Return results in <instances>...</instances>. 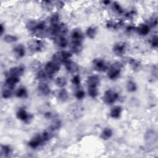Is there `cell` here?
Returning a JSON list of instances; mask_svg holds the SVG:
<instances>
[{
  "label": "cell",
  "instance_id": "obj_29",
  "mask_svg": "<svg viewBox=\"0 0 158 158\" xmlns=\"http://www.w3.org/2000/svg\"><path fill=\"white\" fill-rule=\"evenodd\" d=\"M55 83L56 86H58L60 88H63L67 85V80L66 78L63 77H58L55 80Z\"/></svg>",
  "mask_w": 158,
  "mask_h": 158
},
{
  "label": "cell",
  "instance_id": "obj_6",
  "mask_svg": "<svg viewBox=\"0 0 158 158\" xmlns=\"http://www.w3.org/2000/svg\"><path fill=\"white\" fill-rule=\"evenodd\" d=\"M93 66L94 70L98 72L108 71L110 66L103 59L96 58L93 61Z\"/></svg>",
  "mask_w": 158,
  "mask_h": 158
},
{
  "label": "cell",
  "instance_id": "obj_26",
  "mask_svg": "<svg viewBox=\"0 0 158 158\" xmlns=\"http://www.w3.org/2000/svg\"><path fill=\"white\" fill-rule=\"evenodd\" d=\"M82 50V43H71V51L74 54H79Z\"/></svg>",
  "mask_w": 158,
  "mask_h": 158
},
{
  "label": "cell",
  "instance_id": "obj_40",
  "mask_svg": "<svg viewBox=\"0 0 158 158\" xmlns=\"http://www.w3.org/2000/svg\"><path fill=\"white\" fill-rule=\"evenodd\" d=\"M157 18L156 16H154V17H152L151 19H150V21H149V25H148L150 27H157Z\"/></svg>",
  "mask_w": 158,
  "mask_h": 158
},
{
  "label": "cell",
  "instance_id": "obj_19",
  "mask_svg": "<svg viewBox=\"0 0 158 158\" xmlns=\"http://www.w3.org/2000/svg\"><path fill=\"white\" fill-rule=\"evenodd\" d=\"M20 82V77H7L4 84L7 86L14 88L16 85Z\"/></svg>",
  "mask_w": 158,
  "mask_h": 158
},
{
  "label": "cell",
  "instance_id": "obj_42",
  "mask_svg": "<svg viewBox=\"0 0 158 158\" xmlns=\"http://www.w3.org/2000/svg\"><path fill=\"white\" fill-rule=\"evenodd\" d=\"M127 32H135L136 31V27H134V26H132V25H130V26H128L127 27Z\"/></svg>",
  "mask_w": 158,
  "mask_h": 158
},
{
  "label": "cell",
  "instance_id": "obj_8",
  "mask_svg": "<svg viewBox=\"0 0 158 158\" xmlns=\"http://www.w3.org/2000/svg\"><path fill=\"white\" fill-rule=\"evenodd\" d=\"M45 143L41 134H37L34 136L29 142V146L32 149H37Z\"/></svg>",
  "mask_w": 158,
  "mask_h": 158
},
{
  "label": "cell",
  "instance_id": "obj_22",
  "mask_svg": "<svg viewBox=\"0 0 158 158\" xmlns=\"http://www.w3.org/2000/svg\"><path fill=\"white\" fill-rule=\"evenodd\" d=\"M14 88H12L5 84H4L2 88V96L5 99L10 98L13 95V91Z\"/></svg>",
  "mask_w": 158,
  "mask_h": 158
},
{
  "label": "cell",
  "instance_id": "obj_25",
  "mask_svg": "<svg viewBox=\"0 0 158 158\" xmlns=\"http://www.w3.org/2000/svg\"><path fill=\"white\" fill-rule=\"evenodd\" d=\"M16 96L19 98H26L28 96V92L25 87H20L16 92Z\"/></svg>",
  "mask_w": 158,
  "mask_h": 158
},
{
  "label": "cell",
  "instance_id": "obj_10",
  "mask_svg": "<svg viewBox=\"0 0 158 158\" xmlns=\"http://www.w3.org/2000/svg\"><path fill=\"white\" fill-rule=\"evenodd\" d=\"M25 72V67L24 66H14L10 69L7 72V77H20Z\"/></svg>",
  "mask_w": 158,
  "mask_h": 158
},
{
  "label": "cell",
  "instance_id": "obj_39",
  "mask_svg": "<svg viewBox=\"0 0 158 158\" xmlns=\"http://www.w3.org/2000/svg\"><path fill=\"white\" fill-rule=\"evenodd\" d=\"M150 44L151 45V46L152 48H156L157 47V44H158V38L157 35H154L151 40H150Z\"/></svg>",
  "mask_w": 158,
  "mask_h": 158
},
{
  "label": "cell",
  "instance_id": "obj_7",
  "mask_svg": "<svg viewBox=\"0 0 158 158\" xmlns=\"http://www.w3.org/2000/svg\"><path fill=\"white\" fill-rule=\"evenodd\" d=\"M127 44L124 41H119L116 43L113 46V52L118 56H123L126 51Z\"/></svg>",
  "mask_w": 158,
  "mask_h": 158
},
{
  "label": "cell",
  "instance_id": "obj_18",
  "mask_svg": "<svg viewBox=\"0 0 158 158\" xmlns=\"http://www.w3.org/2000/svg\"><path fill=\"white\" fill-rule=\"evenodd\" d=\"M13 154V149L7 145H2L1 146V157H8Z\"/></svg>",
  "mask_w": 158,
  "mask_h": 158
},
{
  "label": "cell",
  "instance_id": "obj_32",
  "mask_svg": "<svg viewBox=\"0 0 158 158\" xmlns=\"http://www.w3.org/2000/svg\"><path fill=\"white\" fill-rule=\"evenodd\" d=\"M49 22L51 25H57L60 24V16L58 13H55L52 14L49 19Z\"/></svg>",
  "mask_w": 158,
  "mask_h": 158
},
{
  "label": "cell",
  "instance_id": "obj_17",
  "mask_svg": "<svg viewBox=\"0 0 158 158\" xmlns=\"http://www.w3.org/2000/svg\"><path fill=\"white\" fill-rule=\"evenodd\" d=\"M54 40L56 44L61 48H65L68 45V41L65 36H58Z\"/></svg>",
  "mask_w": 158,
  "mask_h": 158
},
{
  "label": "cell",
  "instance_id": "obj_35",
  "mask_svg": "<svg viewBox=\"0 0 158 158\" xmlns=\"http://www.w3.org/2000/svg\"><path fill=\"white\" fill-rule=\"evenodd\" d=\"M17 37L15 35H6L4 37V41L8 43H14V42L17 41Z\"/></svg>",
  "mask_w": 158,
  "mask_h": 158
},
{
  "label": "cell",
  "instance_id": "obj_4",
  "mask_svg": "<svg viewBox=\"0 0 158 158\" xmlns=\"http://www.w3.org/2000/svg\"><path fill=\"white\" fill-rule=\"evenodd\" d=\"M44 48V44L40 40H33L29 43V49L32 53L41 52Z\"/></svg>",
  "mask_w": 158,
  "mask_h": 158
},
{
  "label": "cell",
  "instance_id": "obj_9",
  "mask_svg": "<svg viewBox=\"0 0 158 158\" xmlns=\"http://www.w3.org/2000/svg\"><path fill=\"white\" fill-rule=\"evenodd\" d=\"M16 116L18 119L25 123L30 122V121L32 119V116L22 108H21L18 110L16 113Z\"/></svg>",
  "mask_w": 158,
  "mask_h": 158
},
{
  "label": "cell",
  "instance_id": "obj_1",
  "mask_svg": "<svg viewBox=\"0 0 158 158\" xmlns=\"http://www.w3.org/2000/svg\"><path fill=\"white\" fill-rule=\"evenodd\" d=\"M123 65L120 62L114 63L108 70V77L110 80H115L119 78Z\"/></svg>",
  "mask_w": 158,
  "mask_h": 158
},
{
  "label": "cell",
  "instance_id": "obj_16",
  "mask_svg": "<svg viewBox=\"0 0 158 158\" xmlns=\"http://www.w3.org/2000/svg\"><path fill=\"white\" fill-rule=\"evenodd\" d=\"M141 36H146L150 32V27L146 24H140L138 27H136V31Z\"/></svg>",
  "mask_w": 158,
  "mask_h": 158
},
{
  "label": "cell",
  "instance_id": "obj_23",
  "mask_svg": "<svg viewBox=\"0 0 158 158\" xmlns=\"http://www.w3.org/2000/svg\"><path fill=\"white\" fill-rule=\"evenodd\" d=\"M58 99L62 102H66L69 99V94L67 90L64 88L61 89L58 93Z\"/></svg>",
  "mask_w": 158,
  "mask_h": 158
},
{
  "label": "cell",
  "instance_id": "obj_5",
  "mask_svg": "<svg viewBox=\"0 0 158 158\" xmlns=\"http://www.w3.org/2000/svg\"><path fill=\"white\" fill-rule=\"evenodd\" d=\"M60 64L54 61H52L48 62L44 66V71L50 77H52V75L60 71Z\"/></svg>",
  "mask_w": 158,
  "mask_h": 158
},
{
  "label": "cell",
  "instance_id": "obj_30",
  "mask_svg": "<svg viewBox=\"0 0 158 158\" xmlns=\"http://www.w3.org/2000/svg\"><path fill=\"white\" fill-rule=\"evenodd\" d=\"M127 89L129 92H135L137 90V85L134 81L129 80L127 83Z\"/></svg>",
  "mask_w": 158,
  "mask_h": 158
},
{
  "label": "cell",
  "instance_id": "obj_14",
  "mask_svg": "<svg viewBox=\"0 0 158 158\" xmlns=\"http://www.w3.org/2000/svg\"><path fill=\"white\" fill-rule=\"evenodd\" d=\"M99 83L100 79L97 75H91L88 77L87 80L88 88H98Z\"/></svg>",
  "mask_w": 158,
  "mask_h": 158
},
{
  "label": "cell",
  "instance_id": "obj_33",
  "mask_svg": "<svg viewBox=\"0 0 158 158\" xmlns=\"http://www.w3.org/2000/svg\"><path fill=\"white\" fill-rule=\"evenodd\" d=\"M112 8L114 11L117 13L119 14H124V10L121 7V6L118 2H114L112 5Z\"/></svg>",
  "mask_w": 158,
  "mask_h": 158
},
{
  "label": "cell",
  "instance_id": "obj_13",
  "mask_svg": "<svg viewBox=\"0 0 158 158\" xmlns=\"http://www.w3.org/2000/svg\"><path fill=\"white\" fill-rule=\"evenodd\" d=\"M38 93L43 96H48L51 93V88L49 85L44 82H40L37 87Z\"/></svg>",
  "mask_w": 158,
  "mask_h": 158
},
{
  "label": "cell",
  "instance_id": "obj_27",
  "mask_svg": "<svg viewBox=\"0 0 158 158\" xmlns=\"http://www.w3.org/2000/svg\"><path fill=\"white\" fill-rule=\"evenodd\" d=\"M122 25H123V23L122 21H119V22H117L110 21L107 23L106 26L108 28H110V29H118L121 28L122 26Z\"/></svg>",
  "mask_w": 158,
  "mask_h": 158
},
{
  "label": "cell",
  "instance_id": "obj_2",
  "mask_svg": "<svg viewBox=\"0 0 158 158\" xmlns=\"http://www.w3.org/2000/svg\"><path fill=\"white\" fill-rule=\"evenodd\" d=\"M72 57L71 52L66 51H58L52 56V61H54L59 64H64L67 61L71 60Z\"/></svg>",
  "mask_w": 158,
  "mask_h": 158
},
{
  "label": "cell",
  "instance_id": "obj_12",
  "mask_svg": "<svg viewBox=\"0 0 158 158\" xmlns=\"http://www.w3.org/2000/svg\"><path fill=\"white\" fill-rule=\"evenodd\" d=\"M64 64L65 66V67L67 71H68L70 73L74 74L78 72L79 70V67L77 64L72 61L71 60L67 61Z\"/></svg>",
  "mask_w": 158,
  "mask_h": 158
},
{
  "label": "cell",
  "instance_id": "obj_20",
  "mask_svg": "<svg viewBox=\"0 0 158 158\" xmlns=\"http://www.w3.org/2000/svg\"><path fill=\"white\" fill-rule=\"evenodd\" d=\"M122 111H123V109L121 106H116L111 110V111L110 112V116L113 119H119V118H120V117L122 114Z\"/></svg>",
  "mask_w": 158,
  "mask_h": 158
},
{
  "label": "cell",
  "instance_id": "obj_36",
  "mask_svg": "<svg viewBox=\"0 0 158 158\" xmlns=\"http://www.w3.org/2000/svg\"><path fill=\"white\" fill-rule=\"evenodd\" d=\"M88 93L90 96L93 98L97 97L99 94L98 88H88Z\"/></svg>",
  "mask_w": 158,
  "mask_h": 158
},
{
  "label": "cell",
  "instance_id": "obj_38",
  "mask_svg": "<svg viewBox=\"0 0 158 158\" xmlns=\"http://www.w3.org/2000/svg\"><path fill=\"white\" fill-rule=\"evenodd\" d=\"M72 83L73 85H74L76 87H79L81 83L80 76L78 75H75L73 77L72 79Z\"/></svg>",
  "mask_w": 158,
  "mask_h": 158
},
{
  "label": "cell",
  "instance_id": "obj_37",
  "mask_svg": "<svg viewBox=\"0 0 158 158\" xmlns=\"http://www.w3.org/2000/svg\"><path fill=\"white\" fill-rule=\"evenodd\" d=\"M85 91L83 90H81V89H79L75 93V98L79 99V100H82L85 97Z\"/></svg>",
  "mask_w": 158,
  "mask_h": 158
},
{
  "label": "cell",
  "instance_id": "obj_24",
  "mask_svg": "<svg viewBox=\"0 0 158 158\" xmlns=\"http://www.w3.org/2000/svg\"><path fill=\"white\" fill-rule=\"evenodd\" d=\"M96 34H97V28L95 26H90L86 30L87 36L91 39L94 38Z\"/></svg>",
  "mask_w": 158,
  "mask_h": 158
},
{
  "label": "cell",
  "instance_id": "obj_34",
  "mask_svg": "<svg viewBox=\"0 0 158 158\" xmlns=\"http://www.w3.org/2000/svg\"><path fill=\"white\" fill-rule=\"evenodd\" d=\"M128 61L129 62V63L133 69L137 70L140 68V63L139 61H137L136 60L133 59V58H129V59H128Z\"/></svg>",
  "mask_w": 158,
  "mask_h": 158
},
{
  "label": "cell",
  "instance_id": "obj_21",
  "mask_svg": "<svg viewBox=\"0 0 158 158\" xmlns=\"http://www.w3.org/2000/svg\"><path fill=\"white\" fill-rule=\"evenodd\" d=\"M113 135V132L112 129L110 128L106 127V128H104L102 130L101 133V138L104 140H108L112 137Z\"/></svg>",
  "mask_w": 158,
  "mask_h": 158
},
{
  "label": "cell",
  "instance_id": "obj_31",
  "mask_svg": "<svg viewBox=\"0 0 158 158\" xmlns=\"http://www.w3.org/2000/svg\"><path fill=\"white\" fill-rule=\"evenodd\" d=\"M61 121L59 120H55L51 123V125L49 127V129L51 131L54 132L60 129L61 128Z\"/></svg>",
  "mask_w": 158,
  "mask_h": 158
},
{
  "label": "cell",
  "instance_id": "obj_43",
  "mask_svg": "<svg viewBox=\"0 0 158 158\" xmlns=\"http://www.w3.org/2000/svg\"><path fill=\"white\" fill-rule=\"evenodd\" d=\"M1 29V30H0V31H1V35H2L4 33V31H5V28H4V26L2 24H1V29Z\"/></svg>",
  "mask_w": 158,
  "mask_h": 158
},
{
  "label": "cell",
  "instance_id": "obj_11",
  "mask_svg": "<svg viewBox=\"0 0 158 158\" xmlns=\"http://www.w3.org/2000/svg\"><path fill=\"white\" fill-rule=\"evenodd\" d=\"M71 39L72 43H82L84 39L83 32L79 29H74L71 32Z\"/></svg>",
  "mask_w": 158,
  "mask_h": 158
},
{
  "label": "cell",
  "instance_id": "obj_41",
  "mask_svg": "<svg viewBox=\"0 0 158 158\" xmlns=\"http://www.w3.org/2000/svg\"><path fill=\"white\" fill-rule=\"evenodd\" d=\"M32 69L35 71L38 70V72L40 68V63L38 61H35L32 64Z\"/></svg>",
  "mask_w": 158,
  "mask_h": 158
},
{
  "label": "cell",
  "instance_id": "obj_15",
  "mask_svg": "<svg viewBox=\"0 0 158 158\" xmlns=\"http://www.w3.org/2000/svg\"><path fill=\"white\" fill-rule=\"evenodd\" d=\"M13 51L15 55L19 58H22L25 55V46L22 44H19L16 45L14 48Z\"/></svg>",
  "mask_w": 158,
  "mask_h": 158
},
{
  "label": "cell",
  "instance_id": "obj_3",
  "mask_svg": "<svg viewBox=\"0 0 158 158\" xmlns=\"http://www.w3.org/2000/svg\"><path fill=\"white\" fill-rule=\"evenodd\" d=\"M119 98V94L118 92L113 90H108L104 92L102 96V100L105 104L111 105L114 104Z\"/></svg>",
  "mask_w": 158,
  "mask_h": 158
},
{
  "label": "cell",
  "instance_id": "obj_44",
  "mask_svg": "<svg viewBox=\"0 0 158 158\" xmlns=\"http://www.w3.org/2000/svg\"><path fill=\"white\" fill-rule=\"evenodd\" d=\"M110 1H105V2H103V3L105 5H110Z\"/></svg>",
  "mask_w": 158,
  "mask_h": 158
},
{
  "label": "cell",
  "instance_id": "obj_28",
  "mask_svg": "<svg viewBox=\"0 0 158 158\" xmlns=\"http://www.w3.org/2000/svg\"><path fill=\"white\" fill-rule=\"evenodd\" d=\"M37 78L39 80H46L48 79H50L51 78V77H50L46 72L44 70H40L37 74Z\"/></svg>",
  "mask_w": 158,
  "mask_h": 158
}]
</instances>
